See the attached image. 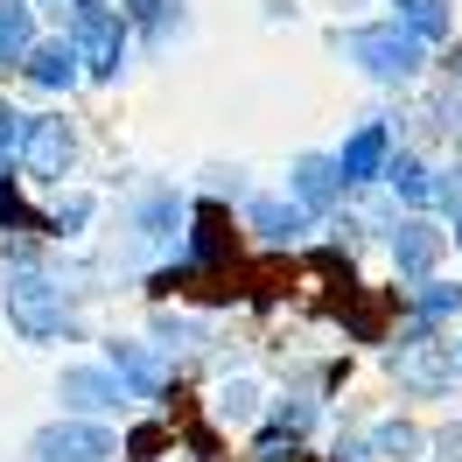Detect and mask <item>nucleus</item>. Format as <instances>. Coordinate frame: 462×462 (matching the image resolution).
Masks as SVG:
<instances>
[{"label":"nucleus","mask_w":462,"mask_h":462,"mask_svg":"<svg viewBox=\"0 0 462 462\" xmlns=\"http://www.w3.org/2000/svg\"><path fill=\"white\" fill-rule=\"evenodd\" d=\"M35 456L42 462H113L119 448H113L106 428H78V420H70V428H42L35 434Z\"/></svg>","instance_id":"nucleus-4"},{"label":"nucleus","mask_w":462,"mask_h":462,"mask_svg":"<svg viewBox=\"0 0 462 462\" xmlns=\"http://www.w3.org/2000/svg\"><path fill=\"white\" fill-rule=\"evenodd\" d=\"M22 141H29V119L14 113V106H0V169L22 154Z\"/></svg>","instance_id":"nucleus-17"},{"label":"nucleus","mask_w":462,"mask_h":462,"mask_svg":"<svg viewBox=\"0 0 462 462\" xmlns=\"http://www.w3.org/2000/svg\"><path fill=\"white\" fill-rule=\"evenodd\" d=\"M70 50L85 63L91 78H119V57H126V29H119L113 14H106V0H78V14H70Z\"/></svg>","instance_id":"nucleus-2"},{"label":"nucleus","mask_w":462,"mask_h":462,"mask_svg":"<svg viewBox=\"0 0 462 462\" xmlns=\"http://www.w3.org/2000/svg\"><path fill=\"white\" fill-rule=\"evenodd\" d=\"M344 50L372 78H385V85H400V78H413L420 70V35L413 29H400V22H385V29H357V35H344Z\"/></svg>","instance_id":"nucleus-1"},{"label":"nucleus","mask_w":462,"mask_h":462,"mask_svg":"<svg viewBox=\"0 0 462 462\" xmlns=\"http://www.w3.org/2000/svg\"><path fill=\"white\" fill-rule=\"evenodd\" d=\"M29 175H42V182H57L63 169H70V126L63 119H29Z\"/></svg>","instance_id":"nucleus-5"},{"label":"nucleus","mask_w":462,"mask_h":462,"mask_svg":"<svg viewBox=\"0 0 462 462\" xmlns=\"http://www.w3.org/2000/svg\"><path fill=\"white\" fill-rule=\"evenodd\" d=\"M63 400L78 406V413L119 406V378H106V372H63Z\"/></svg>","instance_id":"nucleus-10"},{"label":"nucleus","mask_w":462,"mask_h":462,"mask_svg":"<svg viewBox=\"0 0 462 462\" xmlns=\"http://www.w3.org/2000/svg\"><path fill=\"white\" fill-rule=\"evenodd\" d=\"M29 78L35 85H70V78H78V50H70V42H42V50H35L29 57Z\"/></svg>","instance_id":"nucleus-11"},{"label":"nucleus","mask_w":462,"mask_h":462,"mask_svg":"<svg viewBox=\"0 0 462 462\" xmlns=\"http://www.w3.org/2000/svg\"><path fill=\"white\" fill-rule=\"evenodd\" d=\"M413 448H420L413 428H378V456H413Z\"/></svg>","instance_id":"nucleus-20"},{"label":"nucleus","mask_w":462,"mask_h":462,"mask_svg":"<svg viewBox=\"0 0 462 462\" xmlns=\"http://www.w3.org/2000/svg\"><path fill=\"white\" fill-rule=\"evenodd\" d=\"M385 175H393V189H400L406 203H428V197H434V182H428V169H420V162H393Z\"/></svg>","instance_id":"nucleus-16"},{"label":"nucleus","mask_w":462,"mask_h":462,"mask_svg":"<svg viewBox=\"0 0 462 462\" xmlns=\"http://www.w3.org/2000/svg\"><path fill=\"white\" fill-rule=\"evenodd\" d=\"M7 316H14L22 337L50 344V337H63V288H50L42 273H14L7 281Z\"/></svg>","instance_id":"nucleus-3"},{"label":"nucleus","mask_w":462,"mask_h":462,"mask_svg":"<svg viewBox=\"0 0 462 462\" xmlns=\"http://www.w3.org/2000/svg\"><path fill=\"white\" fill-rule=\"evenodd\" d=\"M448 309H462V288H441V281H428V294H420V316H448Z\"/></svg>","instance_id":"nucleus-19"},{"label":"nucleus","mask_w":462,"mask_h":462,"mask_svg":"<svg viewBox=\"0 0 462 462\" xmlns=\"http://www.w3.org/2000/svg\"><path fill=\"white\" fill-rule=\"evenodd\" d=\"M400 378L413 393H441V385H448V344H428V337L406 344L400 350Z\"/></svg>","instance_id":"nucleus-6"},{"label":"nucleus","mask_w":462,"mask_h":462,"mask_svg":"<svg viewBox=\"0 0 462 462\" xmlns=\"http://www.w3.org/2000/svg\"><path fill=\"white\" fill-rule=\"evenodd\" d=\"M113 372L126 378V385H134L141 400H154V393H162V372H154V365H147V357H141L134 344H113Z\"/></svg>","instance_id":"nucleus-14"},{"label":"nucleus","mask_w":462,"mask_h":462,"mask_svg":"<svg viewBox=\"0 0 462 462\" xmlns=\"http://www.w3.org/2000/svg\"><path fill=\"white\" fill-rule=\"evenodd\" d=\"M301 203H253V231H266V238H294L301 231Z\"/></svg>","instance_id":"nucleus-15"},{"label":"nucleus","mask_w":462,"mask_h":462,"mask_svg":"<svg viewBox=\"0 0 462 462\" xmlns=\"http://www.w3.org/2000/svg\"><path fill=\"white\" fill-rule=\"evenodd\" d=\"M456 245H462V225H456Z\"/></svg>","instance_id":"nucleus-21"},{"label":"nucleus","mask_w":462,"mask_h":462,"mask_svg":"<svg viewBox=\"0 0 462 462\" xmlns=\"http://www.w3.org/2000/svg\"><path fill=\"white\" fill-rule=\"evenodd\" d=\"M393 260H400V273H428V266L441 260V231L420 225V217L400 225V231H393Z\"/></svg>","instance_id":"nucleus-7"},{"label":"nucleus","mask_w":462,"mask_h":462,"mask_svg":"<svg viewBox=\"0 0 462 462\" xmlns=\"http://www.w3.org/2000/svg\"><path fill=\"white\" fill-rule=\"evenodd\" d=\"M400 29H413L420 42L448 35V0H400Z\"/></svg>","instance_id":"nucleus-12"},{"label":"nucleus","mask_w":462,"mask_h":462,"mask_svg":"<svg viewBox=\"0 0 462 462\" xmlns=\"http://www.w3.org/2000/svg\"><path fill=\"white\" fill-rule=\"evenodd\" d=\"M217 413H225V420H253V413H260V393H253V385H225Z\"/></svg>","instance_id":"nucleus-18"},{"label":"nucleus","mask_w":462,"mask_h":462,"mask_svg":"<svg viewBox=\"0 0 462 462\" xmlns=\"http://www.w3.org/2000/svg\"><path fill=\"white\" fill-rule=\"evenodd\" d=\"M337 189H344V169H337V162H322V154H309V162L294 169V197H301V210H322Z\"/></svg>","instance_id":"nucleus-8"},{"label":"nucleus","mask_w":462,"mask_h":462,"mask_svg":"<svg viewBox=\"0 0 462 462\" xmlns=\"http://www.w3.org/2000/svg\"><path fill=\"white\" fill-rule=\"evenodd\" d=\"M29 57V0H0V63Z\"/></svg>","instance_id":"nucleus-13"},{"label":"nucleus","mask_w":462,"mask_h":462,"mask_svg":"<svg viewBox=\"0 0 462 462\" xmlns=\"http://www.w3.org/2000/svg\"><path fill=\"white\" fill-rule=\"evenodd\" d=\"M378 162H385V126H365V134H350V147H344V182H372L378 175Z\"/></svg>","instance_id":"nucleus-9"}]
</instances>
